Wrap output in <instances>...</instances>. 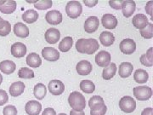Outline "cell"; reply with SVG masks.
I'll return each mask as SVG.
<instances>
[{"label":"cell","mask_w":153,"mask_h":115,"mask_svg":"<svg viewBox=\"0 0 153 115\" xmlns=\"http://www.w3.org/2000/svg\"><path fill=\"white\" fill-rule=\"evenodd\" d=\"M11 25L8 21L4 19L0 20V36L5 37L10 33Z\"/></svg>","instance_id":"d6a6232c"},{"label":"cell","mask_w":153,"mask_h":115,"mask_svg":"<svg viewBox=\"0 0 153 115\" xmlns=\"http://www.w3.org/2000/svg\"><path fill=\"white\" fill-rule=\"evenodd\" d=\"M149 74L144 69H137L134 73V79L138 84H145L147 82Z\"/></svg>","instance_id":"f1b7e54d"},{"label":"cell","mask_w":153,"mask_h":115,"mask_svg":"<svg viewBox=\"0 0 153 115\" xmlns=\"http://www.w3.org/2000/svg\"><path fill=\"white\" fill-rule=\"evenodd\" d=\"M17 4L16 1L13 0H8V1H3V3L0 4V12L4 14H11L16 10Z\"/></svg>","instance_id":"7402d4cb"},{"label":"cell","mask_w":153,"mask_h":115,"mask_svg":"<svg viewBox=\"0 0 153 115\" xmlns=\"http://www.w3.org/2000/svg\"><path fill=\"white\" fill-rule=\"evenodd\" d=\"M106 110H107V108L106 106L105 105L104 107L101 108V109L98 110V111H90V115H105V113H106Z\"/></svg>","instance_id":"60d3db41"},{"label":"cell","mask_w":153,"mask_h":115,"mask_svg":"<svg viewBox=\"0 0 153 115\" xmlns=\"http://www.w3.org/2000/svg\"><path fill=\"white\" fill-rule=\"evenodd\" d=\"M25 111L28 115H38L42 111V105L38 101H29L25 106Z\"/></svg>","instance_id":"2e32d148"},{"label":"cell","mask_w":153,"mask_h":115,"mask_svg":"<svg viewBox=\"0 0 153 115\" xmlns=\"http://www.w3.org/2000/svg\"><path fill=\"white\" fill-rule=\"evenodd\" d=\"M53 5V2L51 0H40L34 4V7L40 10H44L51 8Z\"/></svg>","instance_id":"836d02e7"},{"label":"cell","mask_w":153,"mask_h":115,"mask_svg":"<svg viewBox=\"0 0 153 115\" xmlns=\"http://www.w3.org/2000/svg\"><path fill=\"white\" fill-rule=\"evenodd\" d=\"M80 89L84 93L90 94L93 93L95 90V85L91 80H82L80 83Z\"/></svg>","instance_id":"1f68e13d"},{"label":"cell","mask_w":153,"mask_h":115,"mask_svg":"<svg viewBox=\"0 0 153 115\" xmlns=\"http://www.w3.org/2000/svg\"><path fill=\"white\" fill-rule=\"evenodd\" d=\"M100 41L103 46L109 47L115 42L114 35L111 32H107V31L102 32L100 35Z\"/></svg>","instance_id":"d4e9b609"},{"label":"cell","mask_w":153,"mask_h":115,"mask_svg":"<svg viewBox=\"0 0 153 115\" xmlns=\"http://www.w3.org/2000/svg\"><path fill=\"white\" fill-rule=\"evenodd\" d=\"M16 69V65L10 60H4L0 62V71L4 74H11Z\"/></svg>","instance_id":"44dd1931"},{"label":"cell","mask_w":153,"mask_h":115,"mask_svg":"<svg viewBox=\"0 0 153 115\" xmlns=\"http://www.w3.org/2000/svg\"><path fill=\"white\" fill-rule=\"evenodd\" d=\"M68 102L73 110L81 111L86 107V100L82 94L78 91H73L69 95Z\"/></svg>","instance_id":"7a4b0ae2"},{"label":"cell","mask_w":153,"mask_h":115,"mask_svg":"<svg viewBox=\"0 0 153 115\" xmlns=\"http://www.w3.org/2000/svg\"><path fill=\"white\" fill-rule=\"evenodd\" d=\"M132 23L134 28L139 30H142L148 25V18L144 14H137L133 17Z\"/></svg>","instance_id":"e0dca14e"},{"label":"cell","mask_w":153,"mask_h":115,"mask_svg":"<svg viewBox=\"0 0 153 115\" xmlns=\"http://www.w3.org/2000/svg\"><path fill=\"white\" fill-rule=\"evenodd\" d=\"M46 22L50 25H59L62 22V14L59 10H50L45 16Z\"/></svg>","instance_id":"8fae6325"},{"label":"cell","mask_w":153,"mask_h":115,"mask_svg":"<svg viewBox=\"0 0 153 115\" xmlns=\"http://www.w3.org/2000/svg\"><path fill=\"white\" fill-rule=\"evenodd\" d=\"M48 88L50 93L54 96H60L65 90V85L60 80L54 79L51 80L48 84Z\"/></svg>","instance_id":"52a82bcc"},{"label":"cell","mask_w":153,"mask_h":115,"mask_svg":"<svg viewBox=\"0 0 153 115\" xmlns=\"http://www.w3.org/2000/svg\"><path fill=\"white\" fill-rule=\"evenodd\" d=\"M33 94L34 96L38 100H43L45 97L46 94H47V90L44 84L42 83H38L35 86L33 90Z\"/></svg>","instance_id":"f546056e"},{"label":"cell","mask_w":153,"mask_h":115,"mask_svg":"<svg viewBox=\"0 0 153 115\" xmlns=\"http://www.w3.org/2000/svg\"><path fill=\"white\" fill-rule=\"evenodd\" d=\"M152 112L153 109L152 108H146L143 110L141 115H152Z\"/></svg>","instance_id":"f6af8a7d"},{"label":"cell","mask_w":153,"mask_h":115,"mask_svg":"<svg viewBox=\"0 0 153 115\" xmlns=\"http://www.w3.org/2000/svg\"><path fill=\"white\" fill-rule=\"evenodd\" d=\"M4 115H17L16 108L13 105H7L3 110Z\"/></svg>","instance_id":"8d00e7d4"},{"label":"cell","mask_w":153,"mask_h":115,"mask_svg":"<svg viewBox=\"0 0 153 115\" xmlns=\"http://www.w3.org/2000/svg\"><path fill=\"white\" fill-rule=\"evenodd\" d=\"M95 62L100 67H105L111 63V54L105 50L100 51L95 55Z\"/></svg>","instance_id":"9c48e42d"},{"label":"cell","mask_w":153,"mask_h":115,"mask_svg":"<svg viewBox=\"0 0 153 115\" xmlns=\"http://www.w3.org/2000/svg\"><path fill=\"white\" fill-rule=\"evenodd\" d=\"M100 21L97 16H89L84 22V30L88 33H93L97 31Z\"/></svg>","instance_id":"30bf717a"},{"label":"cell","mask_w":153,"mask_h":115,"mask_svg":"<svg viewBox=\"0 0 153 115\" xmlns=\"http://www.w3.org/2000/svg\"><path fill=\"white\" fill-rule=\"evenodd\" d=\"M73 44V39L71 37H65L59 44V49L62 52H67L71 49Z\"/></svg>","instance_id":"4dcf8cb0"},{"label":"cell","mask_w":153,"mask_h":115,"mask_svg":"<svg viewBox=\"0 0 153 115\" xmlns=\"http://www.w3.org/2000/svg\"><path fill=\"white\" fill-rule=\"evenodd\" d=\"M100 48L98 41L94 38H80L76 41V49L79 53L93 55Z\"/></svg>","instance_id":"6da1fadb"},{"label":"cell","mask_w":153,"mask_h":115,"mask_svg":"<svg viewBox=\"0 0 153 115\" xmlns=\"http://www.w3.org/2000/svg\"><path fill=\"white\" fill-rule=\"evenodd\" d=\"M122 11L123 14L126 18L132 16L134 12L135 11L136 9V4L134 1H123V5H122Z\"/></svg>","instance_id":"ac0fdd59"},{"label":"cell","mask_w":153,"mask_h":115,"mask_svg":"<svg viewBox=\"0 0 153 115\" xmlns=\"http://www.w3.org/2000/svg\"><path fill=\"white\" fill-rule=\"evenodd\" d=\"M123 1L122 0H111L109 1L110 6L114 10H121Z\"/></svg>","instance_id":"f35d334b"},{"label":"cell","mask_w":153,"mask_h":115,"mask_svg":"<svg viewBox=\"0 0 153 115\" xmlns=\"http://www.w3.org/2000/svg\"><path fill=\"white\" fill-rule=\"evenodd\" d=\"M140 33L144 38L151 39L153 37V24L148 23V25L142 30H140Z\"/></svg>","instance_id":"e575fe53"},{"label":"cell","mask_w":153,"mask_h":115,"mask_svg":"<svg viewBox=\"0 0 153 115\" xmlns=\"http://www.w3.org/2000/svg\"><path fill=\"white\" fill-rule=\"evenodd\" d=\"M42 115H56V113H55L54 108H47L44 109Z\"/></svg>","instance_id":"7bdbcfd3"},{"label":"cell","mask_w":153,"mask_h":115,"mask_svg":"<svg viewBox=\"0 0 153 115\" xmlns=\"http://www.w3.org/2000/svg\"><path fill=\"white\" fill-rule=\"evenodd\" d=\"M140 62H141V64L144 65V66H148V67H151V66H152L153 65V62L152 61H151L150 59L147 57V55H146V54H144L140 56Z\"/></svg>","instance_id":"ab89813d"},{"label":"cell","mask_w":153,"mask_h":115,"mask_svg":"<svg viewBox=\"0 0 153 115\" xmlns=\"http://www.w3.org/2000/svg\"><path fill=\"white\" fill-rule=\"evenodd\" d=\"M9 101V96L5 90L0 89V106H3L8 102Z\"/></svg>","instance_id":"74e56055"},{"label":"cell","mask_w":153,"mask_h":115,"mask_svg":"<svg viewBox=\"0 0 153 115\" xmlns=\"http://www.w3.org/2000/svg\"><path fill=\"white\" fill-rule=\"evenodd\" d=\"M119 48L122 53L125 55H131L136 49V44L132 38H125L120 43Z\"/></svg>","instance_id":"8992f818"},{"label":"cell","mask_w":153,"mask_h":115,"mask_svg":"<svg viewBox=\"0 0 153 115\" xmlns=\"http://www.w3.org/2000/svg\"><path fill=\"white\" fill-rule=\"evenodd\" d=\"M134 70V66L133 64H131L130 62H123L119 65V76L121 78H128L132 74Z\"/></svg>","instance_id":"603a6c76"},{"label":"cell","mask_w":153,"mask_h":115,"mask_svg":"<svg viewBox=\"0 0 153 115\" xmlns=\"http://www.w3.org/2000/svg\"><path fill=\"white\" fill-rule=\"evenodd\" d=\"M18 76L21 78H34V72L28 67H22L18 72Z\"/></svg>","instance_id":"d590c367"},{"label":"cell","mask_w":153,"mask_h":115,"mask_svg":"<svg viewBox=\"0 0 153 115\" xmlns=\"http://www.w3.org/2000/svg\"><path fill=\"white\" fill-rule=\"evenodd\" d=\"M101 23L105 29L112 30L117 26V19L112 14H105L101 19Z\"/></svg>","instance_id":"4fadbf2b"},{"label":"cell","mask_w":153,"mask_h":115,"mask_svg":"<svg viewBox=\"0 0 153 115\" xmlns=\"http://www.w3.org/2000/svg\"><path fill=\"white\" fill-rule=\"evenodd\" d=\"M152 5H153V2L152 1H149L148 4L146 5V13L149 14L151 16H152Z\"/></svg>","instance_id":"b9f144b4"},{"label":"cell","mask_w":153,"mask_h":115,"mask_svg":"<svg viewBox=\"0 0 153 115\" xmlns=\"http://www.w3.org/2000/svg\"><path fill=\"white\" fill-rule=\"evenodd\" d=\"M39 15L38 14V12L34 10H28L25 11L22 15V20L26 23H29L32 24L34 23L35 22H37L38 19Z\"/></svg>","instance_id":"4316f807"},{"label":"cell","mask_w":153,"mask_h":115,"mask_svg":"<svg viewBox=\"0 0 153 115\" xmlns=\"http://www.w3.org/2000/svg\"><path fill=\"white\" fill-rule=\"evenodd\" d=\"M27 54V46L21 42H16L11 45V55L16 58H22Z\"/></svg>","instance_id":"5bb4252c"},{"label":"cell","mask_w":153,"mask_h":115,"mask_svg":"<svg viewBox=\"0 0 153 115\" xmlns=\"http://www.w3.org/2000/svg\"><path fill=\"white\" fill-rule=\"evenodd\" d=\"M134 96L139 101H147L152 96V88L146 85L134 88Z\"/></svg>","instance_id":"277c9868"},{"label":"cell","mask_w":153,"mask_h":115,"mask_svg":"<svg viewBox=\"0 0 153 115\" xmlns=\"http://www.w3.org/2000/svg\"><path fill=\"white\" fill-rule=\"evenodd\" d=\"M14 33L19 38H27L29 36V29L22 22H17L14 26Z\"/></svg>","instance_id":"cb8c5ba5"},{"label":"cell","mask_w":153,"mask_h":115,"mask_svg":"<svg viewBox=\"0 0 153 115\" xmlns=\"http://www.w3.org/2000/svg\"><path fill=\"white\" fill-rule=\"evenodd\" d=\"M44 38H45V40L47 43L50 44H56L60 40V31L56 28H49L46 31V33L44 34Z\"/></svg>","instance_id":"7c38bea8"},{"label":"cell","mask_w":153,"mask_h":115,"mask_svg":"<svg viewBox=\"0 0 153 115\" xmlns=\"http://www.w3.org/2000/svg\"><path fill=\"white\" fill-rule=\"evenodd\" d=\"M119 108L123 112L130 114L133 113L136 108V102L133 97L126 96L122 97L119 101Z\"/></svg>","instance_id":"5b68a950"},{"label":"cell","mask_w":153,"mask_h":115,"mask_svg":"<svg viewBox=\"0 0 153 115\" xmlns=\"http://www.w3.org/2000/svg\"><path fill=\"white\" fill-rule=\"evenodd\" d=\"M117 72V65L115 63H110L107 66H105L102 72V77L105 80H110L115 76Z\"/></svg>","instance_id":"83f0119b"},{"label":"cell","mask_w":153,"mask_h":115,"mask_svg":"<svg viewBox=\"0 0 153 115\" xmlns=\"http://www.w3.org/2000/svg\"><path fill=\"white\" fill-rule=\"evenodd\" d=\"M70 115H85V113L83 112V110L81 111H76V110H71Z\"/></svg>","instance_id":"bcb514c9"},{"label":"cell","mask_w":153,"mask_h":115,"mask_svg":"<svg viewBox=\"0 0 153 115\" xmlns=\"http://www.w3.org/2000/svg\"><path fill=\"white\" fill-rule=\"evenodd\" d=\"M27 64L29 66H31V67L37 68V67H39V66H41L42 59H41V57L37 53L33 52V53H30L27 55Z\"/></svg>","instance_id":"484cf974"},{"label":"cell","mask_w":153,"mask_h":115,"mask_svg":"<svg viewBox=\"0 0 153 115\" xmlns=\"http://www.w3.org/2000/svg\"><path fill=\"white\" fill-rule=\"evenodd\" d=\"M76 69L79 75L85 76V75H88L92 72L93 66L88 60H82L76 64Z\"/></svg>","instance_id":"9a60e30c"},{"label":"cell","mask_w":153,"mask_h":115,"mask_svg":"<svg viewBox=\"0 0 153 115\" xmlns=\"http://www.w3.org/2000/svg\"><path fill=\"white\" fill-rule=\"evenodd\" d=\"M42 55L45 60L49 61H56L60 59L59 51L53 47H44L42 49Z\"/></svg>","instance_id":"ba28073f"},{"label":"cell","mask_w":153,"mask_h":115,"mask_svg":"<svg viewBox=\"0 0 153 115\" xmlns=\"http://www.w3.org/2000/svg\"><path fill=\"white\" fill-rule=\"evenodd\" d=\"M58 115H66V114H59Z\"/></svg>","instance_id":"c3c4849f"},{"label":"cell","mask_w":153,"mask_h":115,"mask_svg":"<svg viewBox=\"0 0 153 115\" xmlns=\"http://www.w3.org/2000/svg\"><path fill=\"white\" fill-rule=\"evenodd\" d=\"M88 106L91 111H98L101 109L105 106V102L103 98L100 96H94L88 101Z\"/></svg>","instance_id":"d6986e66"},{"label":"cell","mask_w":153,"mask_h":115,"mask_svg":"<svg viewBox=\"0 0 153 115\" xmlns=\"http://www.w3.org/2000/svg\"><path fill=\"white\" fill-rule=\"evenodd\" d=\"M66 12L70 18L76 19L82 14V4L78 1H69L66 6Z\"/></svg>","instance_id":"3957f363"},{"label":"cell","mask_w":153,"mask_h":115,"mask_svg":"<svg viewBox=\"0 0 153 115\" xmlns=\"http://www.w3.org/2000/svg\"><path fill=\"white\" fill-rule=\"evenodd\" d=\"M2 82H3V76H2V74L0 73V84H2Z\"/></svg>","instance_id":"7dc6e473"},{"label":"cell","mask_w":153,"mask_h":115,"mask_svg":"<svg viewBox=\"0 0 153 115\" xmlns=\"http://www.w3.org/2000/svg\"><path fill=\"white\" fill-rule=\"evenodd\" d=\"M25 84L22 81L13 83L10 87V94L13 97H17L23 94L25 90Z\"/></svg>","instance_id":"ffe728a7"},{"label":"cell","mask_w":153,"mask_h":115,"mask_svg":"<svg viewBox=\"0 0 153 115\" xmlns=\"http://www.w3.org/2000/svg\"><path fill=\"white\" fill-rule=\"evenodd\" d=\"M84 4L88 7H94L98 4V0H94V1H88V0H83Z\"/></svg>","instance_id":"ee69618b"},{"label":"cell","mask_w":153,"mask_h":115,"mask_svg":"<svg viewBox=\"0 0 153 115\" xmlns=\"http://www.w3.org/2000/svg\"><path fill=\"white\" fill-rule=\"evenodd\" d=\"M0 20H2V18H1V17H0Z\"/></svg>","instance_id":"681fc988"}]
</instances>
